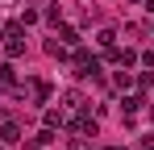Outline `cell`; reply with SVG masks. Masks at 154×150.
<instances>
[{
  "mask_svg": "<svg viewBox=\"0 0 154 150\" xmlns=\"http://www.w3.org/2000/svg\"><path fill=\"white\" fill-rule=\"evenodd\" d=\"M104 63H112V67H137V50L133 46H108Z\"/></svg>",
  "mask_w": 154,
  "mask_h": 150,
  "instance_id": "obj_2",
  "label": "cell"
},
{
  "mask_svg": "<svg viewBox=\"0 0 154 150\" xmlns=\"http://www.w3.org/2000/svg\"><path fill=\"white\" fill-rule=\"evenodd\" d=\"M0 42H4V21H0Z\"/></svg>",
  "mask_w": 154,
  "mask_h": 150,
  "instance_id": "obj_22",
  "label": "cell"
},
{
  "mask_svg": "<svg viewBox=\"0 0 154 150\" xmlns=\"http://www.w3.org/2000/svg\"><path fill=\"white\" fill-rule=\"evenodd\" d=\"M17 142H21V125L4 117V121H0V146H17Z\"/></svg>",
  "mask_w": 154,
  "mask_h": 150,
  "instance_id": "obj_5",
  "label": "cell"
},
{
  "mask_svg": "<svg viewBox=\"0 0 154 150\" xmlns=\"http://www.w3.org/2000/svg\"><path fill=\"white\" fill-rule=\"evenodd\" d=\"M83 108H88V96H83L79 88L63 92V113H83Z\"/></svg>",
  "mask_w": 154,
  "mask_h": 150,
  "instance_id": "obj_4",
  "label": "cell"
},
{
  "mask_svg": "<svg viewBox=\"0 0 154 150\" xmlns=\"http://www.w3.org/2000/svg\"><path fill=\"white\" fill-rule=\"evenodd\" d=\"M125 4H137V0H125Z\"/></svg>",
  "mask_w": 154,
  "mask_h": 150,
  "instance_id": "obj_25",
  "label": "cell"
},
{
  "mask_svg": "<svg viewBox=\"0 0 154 150\" xmlns=\"http://www.w3.org/2000/svg\"><path fill=\"white\" fill-rule=\"evenodd\" d=\"M42 21V13H38V8H25V13H21V25H38Z\"/></svg>",
  "mask_w": 154,
  "mask_h": 150,
  "instance_id": "obj_19",
  "label": "cell"
},
{
  "mask_svg": "<svg viewBox=\"0 0 154 150\" xmlns=\"http://www.w3.org/2000/svg\"><path fill=\"white\" fill-rule=\"evenodd\" d=\"M42 121H46V129H67V113L63 108H46Z\"/></svg>",
  "mask_w": 154,
  "mask_h": 150,
  "instance_id": "obj_8",
  "label": "cell"
},
{
  "mask_svg": "<svg viewBox=\"0 0 154 150\" xmlns=\"http://www.w3.org/2000/svg\"><path fill=\"white\" fill-rule=\"evenodd\" d=\"M142 150H154V142H142Z\"/></svg>",
  "mask_w": 154,
  "mask_h": 150,
  "instance_id": "obj_21",
  "label": "cell"
},
{
  "mask_svg": "<svg viewBox=\"0 0 154 150\" xmlns=\"http://www.w3.org/2000/svg\"><path fill=\"white\" fill-rule=\"evenodd\" d=\"M46 54L63 63V58H71V46H67V42H58V33H54V38H46Z\"/></svg>",
  "mask_w": 154,
  "mask_h": 150,
  "instance_id": "obj_7",
  "label": "cell"
},
{
  "mask_svg": "<svg viewBox=\"0 0 154 150\" xmlns=\"http://www.w3.org/2000/svg\"><path fill=\"white\" fill-rule=\"evenodd\" d=\"M150 38H154V21H150Z\"/></svg>",
  "mask_w": 154,
  "mask_h": 150,
  "instance_id": "obj_24",
  "label": "cell"
},
{
  "mask_svg": "<svg viewBox=\"0 0 154 150\" xmlns=\"http://www.w3.org/2000/svg\"><path fill=\"white\" fill-rule=\"evenodd\" d=\"M42 21H50L54 29H58V25H63V8H58V4H46V8H42Z\"/></svg>",
  "mask_w": 154,
  "mask_h": 150,
  "instance_id": "obj_13",
  "label": "cell"
},
{
  "mask_svg": "<svg viewBox=\"0 0 154 150\" xmlns=\"http://www.w3.org/2000/svg\"><path fill=\"white\" fill-rule=\"evenodd\" d=\"M133 83H137L142 92H154V67H150V71H142V75H133Z\"/></svg>",
  "mask_w": 154,
  "mask_h": 150,
  "instance_id": "obj_15",
  "label": "cell"
},
{
  "mask_svg": "<svg viewBox=\"0 0 154 150\" xmlns=\"http://www.w3.org/2000/svg\"><path fill=\"white\" fill-rule=\"evenodd\" d=\"M67 146H71V150H92V142H88L83 133H75V138H67Z\"/></svg>",
  "mask_w": 154,
  "mask_h": 150,
  "instance_id": "obj_17",
  "label": "cell"
},
{
  "mask_svg": "<svg viewBox=\"0 0 154 150\" xmlns=\"http://www.w3.org/2000/svg\"><path fill=\"white\" fill-rule=\"evenodd\" d=\"M4 54H8V58H21V54H25V33H21V38H4Z\"/></svg>",
  "mask_w": 154,
  "mask_h": 150,
  "instance_id": "obj_9",
  "label": "cell"
},
{
  "mask_svg": "<svg viewBox=\"0 0 154 150\" xmlns=\"http://www.w3.org/2000/svg\"><path fill=\"white\" fill-rule=\"evenodd\" d=\"M58 42H67V46L75 50L79 42H83V38H79V29H71V25H58Z\"/></svg>",
  "mask_w": 154,
  "mask_h": 150,
  "instance_id": "obj_10",
  "label": "cell"
},
{
  "mask_svg": "<svg viewBox=\"0 0 154 150\" xmlns=\"http://www.w3.org/2000/svg\"><path fill=\"white\" fill-rule=\"evenodd\" d=\"M67 129H71V133H83V138H96V133H100V121L88 117V108H83V113H75V117L67 121Z\"/></svg>",
  "mask_w": 154,
  "mask_h": 150,
  "instance_id": "obj_3",
  "label": "cell"
},
{
  "mask_svg": "<svg viewBox=\"0 0 154 150\" xmlns=\"http://www.w3.org/2000/svg\"><path fill=\"white\" fill-rule=\"evenodd\" d=\"M142 104H146V96H125V100H121V108H125V117H133V113H137Z\"/></svg>",
  "mask_w": 154,
  "mask_h": 150,
  "instance_id": "obj_16",
  "label": "cell"
},
{
  "mask_svg": "<svg viewBox=\"0 0 154 150\" xmlns=\"http://www.w3.org/2000/svg\"><path fill=\"white\" fill-rule=\"evenodd\" d=\"M108 150H129V146H108Z\"/></svg>",
  "mask_w": 154,
  "mask_h": 150,
  "instance_id": "obj_23",
  "label": "cell"
},
{
  "mask_svg": "<svg viewBox=\"0 0 154 150\" xmlns=\"http://www.w3.org/2000/svg\"><path fill=\"white\" fill-rule=\"evenodd\" d=\"M137 63H142V67H154V50H146V54H137Z\"/></svg>",
  "mask_w": 154,
  "mask_h": 150,
  "instance_id": "obj_20",
  "label": "cell"
},
{
  "mask_svg": "<svg viewBox=\"0 0 154 150\" xmlns=\"http://www.w3.org/2000/svg\"><path fill=\"white\" fill-rule=\"evenodd\" d=\"M50 96H54V88L46 79H29V100H33V104H46Z\"/></svg>",
  "mask_w": 154,
  "mask_h": 150,
  "instance_id": "obj_6",
  "label": "cell"
},
{
  "mask_svg": "<svg viewBox=\"0 0 154 150\" xmlns=\"http://www.w3.org/2000/svg\"><path fill=\"white\" fill-rule=\"evenodd\" d=\"M100 58H96V54H88V50L83 46H75V54H71V71L79 75V79H83V75H92V79H100Z\"/></svg>",
  "mask_w": 154,
  "mask_h": 150,
  "instance_id": "obj_1",
  "label": "cell"
},
{
  "mask_svg": "<svg viewBox=\"0 0 154 150\" xmlns=\"http://www.w3.org/2000/svg\"><path fill=\"white\" fill-rule=\"evenodd\" d=\"M150 113H154V104H150Z\"/></svg>",
  "mask_w": 154,
  "mask_h": 150,
  "instance_id": "obj_26",
  "label": "cell"
},
{
  "mask_svg": "<svg viewBox=\"0 0 154 150\" xmlns=\"http://www.w3.org/2000/svg\"><path fill=\"white\" fill-rule=\"evenodd\" d=\"M0 150H4V146H0Z\"/></svg>",
  "mask_w": 154,
  "mask_h": 150,
  "instance_id": "obj_27",
  "label": "cell"
},
{
  "mask_svg": "<svg viewBox=\"0 0 154 150\" xmlns=\"http://www.w3.org/2000/svg\"><path fill=\"white\" fill-rule=\"evenodd\" d=\"M142 33H146V29H142V25H133V21L125 25V42H137V38H142Z\"/></svg>",
  "mask_w": 154,
  "mask_h": 150,
  "instance_id": "obj_18",
  "label": "cell"
},
{
  "mask_svg": "<svg viewBox=\"0 0 154 150\" xmlns=\"http://www.w3.org/2000/svg\"><path fill=\"white\" fill-rule=\"evenodd\" d=\"M96 46H100V50L117 46V29H96Z\"/></svg>",
  "mask_w": 154,
  "mask_h": 150,
  "instance_id": "obj_12",
  "label": "cell"
},
{
  "mask_svg": "<svg viewBox=\"0 0 154 150\" xmlns=\"http://www.w3.org/2000/svg\"><path fill=\"white\" fill-rule=\"evenodd\" d=\"M54 142V129H42V133H33V138H29V150H46Z\"/></svg>",
  "mask_w": 154,
  "mask_h": 150,
  "instance_id": "obj_11",
  "label": "cell"
},
{
  "mask_svg": "<svg viewBox=\"0 0 154 150\" xmlns=\"http://www.w3.org/2000/svg\"><path fill=\"white\" fill-rule=\"evenodd\" d=\"M0 83H4V88H13V83H17V71H13V58H8V63H0Z\"/></svg>",
  "mask_w": 154,
  "mask_h": 150,
  "instance_id": "obj_14",
  "label": "cell"
}]
</instances>
